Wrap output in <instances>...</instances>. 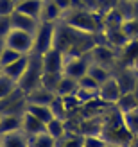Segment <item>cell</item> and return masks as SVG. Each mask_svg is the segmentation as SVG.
Masks as SVG:
<instances>
[{"instance_id":"obj_15","label":"cell","mask_w":138,"mask_h":147,"mask_svg":"<svg viewBox=\"0 0 138 147\" xmlns=\"http://www.w3.org/2000/svg\"><path fill=\"white\" fill-rule=\"evenodd\" d=\"M63 13L59 11L52 0H43L41 4V13H40V22H47V24H57L61 22Z\"/></svg>"},{"instance_id":"obj_33","label":"cell","mask_w":138,"mask_h":147,"mask_svg":"<svg viewBox=\"0 0 138 147\" xmlns=\"http://www.w3.org/2000/svg\"><path fill=\"white\" fill-rule=\"evenodd\" d=\"M75 97L83 102V106H86V104H90V102H93V100L99 99V92H95V90H86V88H77Z\"/></svg>"},{"instance_id":"obj_6","label":"cell","mask_w":138,"mask_h":147,"mask_svg":"<svg viewBox=\"0 0 138 147\" xmlns=\"http://www.w3.org/2000/svg\"><path fill=\"white\" fill-rule=\"evenodd\" d=\"M88 56H90L92 63H97V65H100V67H104L111 72L117 67V50H113L111 47H108L102 41H99L88 52Z\"/></svg>"},{"instance_id":"obj_11","label":"cell","mask_w":138,"mask_h":147,"mask_svg":"<svg viewBox=\"0 0 138 147\" xmlns=\"http://www.w3.org/2000/svg\"><path fill=\"white\" fill-rule=\"evenodd\" d=\"M43 61V72L48 74H63V67H65V56L59 52L57 49H50L41 56Z\"/></svg>"},{"instance_id":"obj_32","label":"cell","mask_w":138,"mask_h":147,"mask_svg":"<svg viewBox=\"0 0 138 147\" xmlns=\"http://www.w3.org/2000/svg\"><path fill=\"white\" fill-rule=\"evenodd\" d=\"M61 99H63V104H65V109H67L68 117H70L72 113L79 111L81 108H84V106H83V102L75 97V93H74V95H67V97H61Z\"/></svg>"},{"instance_id":"obj_17","label":"cell","mask_w":138,"mask_h":147,"mask_svg":"<svg viewBox=\"0 0 138 147\" xmlns=\"http://www.w3.org/2000/svg\"><path fill=\"white\" fill-rule=\"evenodd\" d=\"M56 97V93L54 92H50L47 90V88H43V86H38L36 90H32L31 93H27L25 95V100L27 102H32V104H50V102L54 100Z\"/></svg>"},{"instance_id":"obj_18","label":"cell","mask_w":138,"mask_h":147,"mask_svg":"<svg viewBox=\"0 0 138 147\" xmlns=\"http://www.w3.org/2000/svg\"><path fill=\"white\" fill-rule=\"evenodd\" d=\"M24 111L31 113L32 117H36L38 120H41L43 124H48L50 120L54 119L52 111H50V108L47 104H32V102H25V109Z\"/></svg>"},{"instance_id":"obj_43","label":"cell","mask_w":138,"mask_h":147,"mask_svg":"<svg viewBox=\"0 0 138 147\" xmlns=\"http://www.w3.org/2000/svg\"><path fill=\"white\" fill-rule=\"evenodd\" d=\"M106 147H122V145H117V144H110V142H108V145Z\"/></svg>"},{"instance_id":"obj_44","label":"cell","mask_w":138,"mask_h":147,"mask_svg":"<svg viewBox=\"0 0 138 147\" xmlns=\"http://www.w3.org/2000/svg\"><path fill=\"white\" fill-rule=\"evenodd\" d=\"M126 2H135V0H126Z\"/></svg>"},{"instance_id":"obj_10","label":"cell","mask_w":138,"mask_h":147,"mask_svg":"<svg viewBox=\"0 0 138 147\" xmlns=\"http://www.w3.org/2000/svg\"><path fill=\"white\" fill-rule=\"evenodd\" d=\"M9 18H11V25H13L14 31H24V32H29V34H34L38 25H40L38 18H32V16H29V14L18 13V11H13L9 14Z\"/></svg>"},{"instance_id":"obj_36","label":"cell","mask_w":138,"mask_h":147,"mask_svg":"<svg viewBox=\"0 0 138 147\" xmlns=\"http://www.w3.org/2000/svg\"><path fill=\"white\" fill-rule=\"evenodd\" d=\"M77 83H79V88H86V90H95V92H99V83H97L95 79H92L88 74H86L84 77H81Z\"/></svg>"},{"instance_id":"obj_16","label":"cell","mask_w":138,"mask_h":147,"mask_svg":"<svg viewBox=\"0 0 138 147\" xmlns=\"http://www.w3.org/2000/svg\"><path fill=\"white\" fill-rule=\"evenodd\" d=\"M0 140H2V147H31V138L24 131H14V133L2 135Z\"/></svg>"},{"instance_id":"obj_30","label":"cell","mask_w":138,"mask_h":147,"mask_svg":"<svg viewBox=\"0 0 138 147\" xmlns=\"http://www.w3.org/2000/svg\"><path fill=\"white\" fill-rule=\"evenodd\" d=\"M20 57H22V54H18L16 50H13L9 47H4L2 52H0V68H4V67H7V65L14 63L16 59H20Z\"/></svg>"},{"instance_id":"obj_22","label":"cell","mask_w":138,"mask_h":147,"mask_svg":"<svg viewBox=\"0 0 138 147\" xmlns=\"http://www.w3.org/2000/svg\"><path fill=\"white\" fill-rule=\"evenodd\" d=\"M102 18H104V29H122V24H124V20H126L117 7H110V9L104 13Z\"/></svg>"},{"instance_id":"obj_28","label":"cell","mask_w":138,"mask_h":147,"mask_svg":"<svg viewBox=\"0 0 138 147\" xmlns=\"http://www.w3.org/2000/svg\"><path fill=\"white\" fill-rule=\"evenodd\" d=\"M122 32L126 34L129 41L138 40V18H127L122 24Z\"/></svg>"},{"instance_id":"obj_26","label":"cell","mask_w":138,"mask_h":147,"mask_svg":"<svg viewBox=\"0 0 138 147\" xmlns=\"http://www.w3.org/2000/svg\"><path fill=\"white\" fill-rule=\"evenodd\" d=\"M122 122H124V126L129 133L135 138H138V109L129 111V113H122Z\"/></svg>"},{"instance_id":"obj_39","label":"cell","mask_w":138,"mask_h":147,"mask_svg":"<svg viewBox=\"0 0 138 147\" xmlns=\"http://www.w3.org/2000/svg\"><path fill=\"white\" fill-rule=\"evenodd\" d=\"M52 2L59 7V11L65 14V13H68L72 9V0H52Z\"/></svg>"},{"instance_id":"obj_25","label":"cell","mask_w":138,"mask_h":147,"mask_svg":"<svg viewBox=\"0 0 138 147\" xmlns=\"http://www.w3.org/2000/svg\"><path fill=\"white\" fill-rule=\"evenodd\" d=\"M16 90H18V84L14 83L13 79H9L7 76L0 74V102L5 100L7 97H11Z\"/></svg>"},{"instance_id":"obj_9","label":"cell","mask_w":138,"mask_h":147,"mask_svg":"<svg viewBox=\"0 0 138 147\" xmlns=\"http://www.w3.org/2000/svg\"><path fill=\"white\" fill-rule=\"evenodd\" d=\"M120 95H122V90H120V84H118V81L115 79V76H111L108 81H104V83L99 86V99L104 100L108 106H113L115 102L118 100Z\"/></svg>"},{"instance_id":"obj_5","label":"cell","mask_w":138,"mask_h":147,"mask_svg":"<svg viewBox=\"0 0 138 147\" xmlns=\"http://www.w3.org/2000/svg\"><path fill=\"white\" fill-rule=\"evenodd\" d=\"M5 47H9L13 50H16L22 56L32 54V45H34V34H29L24 31H13L7 34V38L4 40Z\"/></svg>"},{"instance_id":"obj_34","label":"cell","mask_w":138,"mask_h":147,"mask_svg":"<svg viewBox=\"0 0 138 147\" xmlns=\"http://www.w3.org/2000/svg\"><path fill=\"white\" fill-rule=\"evenodd\" d=\"M108 140L102 135H84L83 136V147H106Z\"/></svg>"},{"instance_id":"obj_21","label":"cell","mask_w":138,"mask_h":147,"mask_svg":"<svg viewBox=\"0 0 138 147\" xmlns=\"http://www.w3.org/2000/svg\"><path fill=\"white\" fill-rule=\"evenodd\" d=\"M45 133L48 136H52L56 142H59L61 138H65L67 131V120H59V119H52L48 124H45Z\"/></svg>"},{"instance_id":"obj_14","label":"cell","mask_w":138,"mask_h":147,"mask_svg":"<svg viewBox=\"0 0 138 147\" xmlns=\"http://www.w3.org/2000/svg\"><path fill=\"white\" fill-rule=\"evenodd\" d=\"M27 65H29V56H22L20 59H16L14 63L4 67L2 68V74H4V76H7L9 79H13L14 83H18V81L22 79V76L25 74V70H27Z\"/></svg>"},{"instance_id":"obj_7","label":"cell","mask_w":138,"mask_h":147,"mask_svg":"<svg viewBox=\"0 0 138 147\" xmlns=\"http://www.w3.org/2000/svg\"><path fill=\"white\" fill-rule=\"evenodd\" d=\"M90 56H77V57H68L65 56V67H63V76H68L72 79L79 81L81 77H84L88 74V67H90Z\"/></svg>"},{"instance_id":"obj_20","label":"cell","mask_w":138,"mask_h":147,"mask_svg":"<svg viewBox=\"0 0 138 147\" xmlns=\"http://www.w3.org/2000/svg\"><path fill=\"white\" fill-rule=\"evenodd\" d=\"M41 4H43V0H20V2L14 5V11L24 13V14H29V16L40 20Z\"/></svg>"},{"instance_id":"obj_35","label":"cell","mask_w":138,"mask_h":147,"mask_svg":"<svg viewBox=\"0 0 138 147\" xmlns=\"http://www.w3.org/2000/svg\"><path fill=\"white\" fill-rule=\"evenodd\" d=\"M57 147H83V135H70L67 133L65 138L57 142Z\"/></svg>"},{"instance_id":"obj_46","label":"cell","mask_w":138,"mask_h":147,"mask_svg":"<svg viewBox=\"0 0 138 147\" xmlns=\"http://www.w3.org/2000/svg\"><path fill=\"white\" fill-rule=\"evenodd\" d=\"M0 74H2V68H0Z\"/></svg>"},{"instance_id":"obj_23","label":"cell","mask_w":138,"mask_h":147,"mask_svg":"<svg viewBox=\"0 0 138 147\" xmlns=\"http://www.w3.org/2000/svg\"><path fill=\"white\" fill-rule=\"evenodd\" d=\"M79 88V83L75 79H72L68 76H61L59 83H57V88H56V95L59 97H67V95H74Z\"/></svg>"},{"instance_id":"obj_45","label":"cell","mask_w":138,"mask_h":147,"mask_svg":"<svg viewBox=\"0 0 138 147\" xmlns=\"http://www.w3.org/2000/svg\"><path fill=\"white\" fill-rule=\"evenodd\" d=\"M0 147H2V140H0Z\"/></svg>"},{"instance_id":"obj_31","label":"cell","mask_w":138,"mask_h":147,"mask_svg":"<svg viewBox=\"0 0 138 147\" xmlns=\"http://www.w3.org/2000/svg\"><path fill=\"white\" fill-rule=\"evenodd\" d=\"M31 147H57V142L47 133H41L31 138Z\"/></svg>"},{"instance_id":"obj_37","label":"cell","mask_w":138,"mask_h":147,"mask_svg":"<svg viewBox=\"0 0 138 147\" xmlns=\"http://www.w3.org/2000/svg\"><path fill=\"white\" fill-rule=\"evenodd\" d=\"M13 31V25H11V18L9 16H0V38L5 40L7 34Z\"/></svg>"},{"instance_id":"obj_4","label":"cell","mask_w":138,"mask_h":147,"mask_svg":"<svg viewBox=\"0 0 138 147\" xmlns=\"http://www.w3.org/2000/svg\"><path fill=\"white\" fill-rule=\"evenodd\" d=\"M54 36H56V24H47L40 22L38 29L34 32V45H32V54L43 56L54 47Z\"/></svg>"},{"instance_id":"obj_19","label":"cell","mask_w":138,"mask_h":147,"mask_svg":"<svg viewBox=\"0 0 138 147\" xmlns=\"http://www.w3.org/2000/svg\"><path fill=\"white\" fill-rule=\"evenodd\" d=\"M113 108L117 109L118 113H129V111L138 109V100H136L133 92H126L118 97V100L113 104Z\"/></svg>"},{"instance_id":"obj_42","label":"cell","mask_w":138,"mask_h":147,"mask_svg":"<svg viewBox=\"0 0 138 147\" xmlns=\"http://www.w3.org/2000/svg\"><path fill=\"white\" fill-rule=\"evenodd\" d=\"M4 47H5V43H4V40H2V38H0V52H2V49H4Z\"/></svg>"},{"instance_id":"obj_38","label":"cell","mask_w":138,"mask_h":147,"mask_svg":"<svg viewBox=\"0 0 138 147\" xmlns=\"http://www.w3.org/2000/svg\"><path fill=\"white\" fill-rule=\"evenodd\" d=\"M14 4L13 0H0V16H9L14 11Z\"/></svg>"},{"instance_id":"obj_41","label":"cell","mask_w":138,"mask_h":147,"mask_svg":"<svg viewBox=\"0 0 138 147\" xmlns=\"http://www.w3.org/2000/svg\"><path fill=\"white\" fill-rule=\"evenodd\" d=\"M133 93H135V97L138 100V77H136V83H135V88H133Z\"/></svg>"},{"instance_id":"obj_47","label":"cell","mask_w":138,"mask_h":147,"mask_svg":"<svg viewBox=\"0 0 138 147\" xmlns=\"http://www.w3.org/2000/svg\"><path fill=\"white\" fill-rule=\"evenodd\" d=\"M0 115H2V113H0Z\"/></svg>"},{"instance_id":"obj_2","label":"cell","mask_w":138,"mask_h":147,"mask_svg":"<svg viewBox=\"0 0 138 147\" xmlns=\"http://www.w3.org/2000/svg\"><path fill=\"white\" fill-rule=\"evenodd\" d=\"M104 13L99 11H88V9H70L68 13L63 14V22L70 27L83 31L86 34H95L99 36L104 29Z\"/></svg>"},{"instance_id":"obj_13","label":"cell","mask_w":138,"mask_h":147,"mask_svg":"<svg viewBox=\"0 0 138 147\" xmlns=\"http://www.w3.org/2000/svg\"><path fill=\"white\" fill-rule=\"evenodd\" d=\"M22 131V115L20 113H2L0 115V136L7 133Z\"/></svg>"},{"instance_id":"obj_1","label":"cell","mask_w":138,"mask_h":147,"mask_svg":"<svg viewBox=\"0 0 138 147\" xmlns=\"http://www.w3.org/2000/svg\"><path fill=\"white\" fill-rule=\"evenodd\" d=\"M99 41H100L99 36L77 31V29L70 27L68 24H65L63 20L56 24L54 49H57L63 56H68V57L86 56Z\"/></svg>"},{"instance_id":"obj_12","label":"cell","mask_w":138,"mask_h":147,"mask_svg":"<svg viewBox=\"0 0 138 147\" xmlns=\"http://www.w3.org/2000/svg\"><path fill=\"white\" fill-rule=\"evenodd\" d=\"M22 131H24L29 138H32L36 135L45 133V124H43L41 120H38L36 117H32L31 113L24 111L22 113Z\"/></svg>"},{"instance_id":"obj_29","label":"cell","mask_w":138,"mask_h":147,"mask_svg":"<svg viewBox=\"0 0 138 147\" xmlns=\"http://www.w3.org/2000/svg\"><path fill=\"white\" fill-rule=\"evenodd\" d=\"M61 76H63V74H48V72H43V76H41V86L56 93V88H57V83H59Z\"/></svg>"},{"instance_id":"obj_27","label":"cell","mask_w":138,"mask_h":147,"mask_svg":"<svg viewBox=\"0 0 138 147\" xmlns=\"http://www.w3.org/2000/svg\"><path fill=\"white\" fill-rule=\"evenodd\" d=\"M48 108H50V111H52L54 119H59V120H68V113H67V109H65L63 99L59 97V95H56L54 100L48 104Z\"/></svg>"},{"instance_id":"obj_3","label":"cell","mask_w":138,"mask_h":147,"mask_svg":"<svg viewBox=\"0 0 138 147\" xmlns=\"http://www.w3.org/2000/svg\"><path fill=\"white\" fill-rule=\"evenodd\" d=\"M41 76H43V61L41 56L38 54H29V65L25 74L22 76V79L18 81V90L27 95L32 90H36L38 86H41Z\"/></svg>"},{"instance_id":"obj_40","label":"cell","mask_w":138,"mask_h":147,"mask_svg":"<svg viewBox=\"0 0 138 147\" xmlns=\"http://www.w3.org/2000/svg\"><path fill=\"white\" fill-rule=\"evenodd\" d=\"M131 7H133V18H138V0L131 2Z\"/></svg>"},{"instance_id":"obj_24","label":"cell","mask_w":138,"mask_h":147,"mask_svg":"<svg viewBox=\"0 0 138 147\" xmlns=\"http://www.w3.org/2000/svg\"><path fill=\"white\" fill-rule=\"evenodd\" d=\"M88 76H90L92 79H95L97 83H99V86H100L104 81H108V79L113 76V72L108 70V68H104V67H100V65H97V63H90V67H88Z\"/></svg>"},{"instance_id":"obj_8","label":"cell","mask_w":138,"mask_h":147,"mask_svg":"<svg viewBox=\"0 0 138 147\" xmlns=\"http://www.w3.org/2000/svg\"><path fill=\"white\" fill-rule=\"evenodd\" d=\"M117 65L133 72H138V40L127 41L117 52Z\"/></svg>"}]
</instances>
